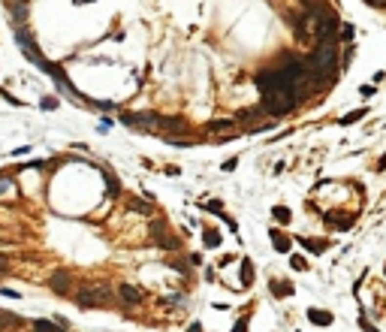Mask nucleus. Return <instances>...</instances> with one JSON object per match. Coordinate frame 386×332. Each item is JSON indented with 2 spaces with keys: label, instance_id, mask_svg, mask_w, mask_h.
<instances>
[{
  "label": "nucleus",
  "instance_id": "nucleus-1",
  "mask_svg": "<svg viewBox=\"0 0 386 332\" xmlns=\"http://www.w3.org/2000/svg\"><path fill=\"white\" fill-rule=\"evenodd\" d=\"M338 58H341L338 43H317L305 55V64H308V69H314V66H341Z\"/></svg>",
  "mask_w": 386,
  "mask_h": 332
},
{
  "label": "nucleus",
  "instance_id": "nucleus-2",
  "mask_svg": "<svg viewBox=\"0 0 386 332\" xmlns=\"http://www.w3.org/2000/svg\"><path fill=\"white\" fill-rule=\"evenodd\" d=\"M15 43H19L21 45V51H24V58L30 61V64H37L40 69H45L51 61L43 55V51H40V45L37 43H33V37H30V30H27V24H15Z\"/></svg>",
  "mask_w": 386,
  "mask_h": 332
},
{
  "label": "nucleus",
  "instance_id": "nucleus-3",
  "mask_svg": "<svg viewBox=\"0 0 386 332\" xmlns=\"http://www.w3.org/2000/svg\"><path fill=\"white\" fill-rule=\"evenodd\" d=\"M115 299V293L106 284H91V287H82L79 290V305L82 308H97V305H106Z\"/></svg>",
  "mask_w": 386,
  "mask_h": 332
},
{
  "label": "nucleus",
  "instance_id": "nucleus-4",
  "mask_svg": "<svg viewBox=\"0 0 386 332\" xmlns=\"http://www.w3.org/2000/svg\"><path fill=\"white\" fill-rule=\"evenodd\" d=\"M163 115L157 112H124L121 115V124H127L130 130H160Z\"/></svg>",
  "mask_w": 386,
  "mask_h": 332
},
{
  "label": "nucleus",
  "instance_id": "nucleus-5",
  "mask_svg": "<svg viewBox=\"0 0 386 332\" xmlns=\"http://www.w3.org/2000/svg\"><path fill=\"white\" fill-rule=\"evenodd\" d=\"M48 287L55 290L58 296H69V293H73V275H69L66 269H58L55 275L48 278Z\"/></svg>",
  "mask_w": 386,
  "mask_h": 332
},
{
  "label": "nucleus",
  "instance_id": "nucleus-6",
  "mask_svg": "<svg viewBox=\"0 0 386 332\" xmlns=\"http://www.w3.org/2000/svg\"><path fill=\"white\" fill-rule=\"evenodd\" d=\"M6 9H9L12 24H27V15H30V3H27V0H12V3H6Z\"/></svg>",
  "mask_w": 386,
  "mask_h": 332
},
{
  "label": "nucleus",
  "instance_id": "nucleus-7",
  "mask_svg": "<svg viewBox=\"0 0 386 332\" xmlns=\"http://www.w3.org/2000/svg\"><path fill=\"white\" fill-rule=\"evenodd\" d=\"M269 239H272V248H275L278 254H290L293 242H290V236H287V233H280L278 226H272V230H269Z\"/></svg>",
  "mask_w": 386,
  "mask_h": 332
},
{
  "label": "nucleus",
  "instance_id": "nucleus-8",
  "mask_svg": "<svg viewBox=\"0 0 386 332\" xmlns=\"http://www.w3.org/2000/svg\"><path fill=\"white\" fill-rule=\"evenodd\" d=\"M238 121L236 118H220V121H212V124H208V130H212V133H226L223 139H230V136H236L238 133Z\"/></svg>",
  "mask_w": 386,
  "mask_h": 332
},
{
  "label": "nucleus",
  "instance_id": "nucleus-9",
  "mask_svg": "<svg viewBox=\"0 0 386 332\" xmlns=\"http://www.w3.org/2000/svg\"><path fill=\"white\" fill-rule=\"evenodd\" d=\"M118 299L127 302V305H139V302H142V290L133 287V284H124V287L118 290Z\"/></svg>",
  "mask_w": 386,
  "mask_h": 332
},
{
  "label": "nucleus",
  "instance_id": "nucleus-10",
  "mask_svg": "<svg viewBox=\"0 0 386 332\" xmlns=\"http://www.w3.org/2000/svg\"><path fill=\"white\" fill-rule=\"evenodd\" d=\"M308 320L314 326H332V314L323 311V308H308Z\"/></svg>",
  "mask_w": 386,
  "mask_h": 332
},
{
  "label": "nucleus",
  "instance_id": "nucleus-11",
  "mask_svg": "<svg viewBox=\"0 0 386 332\" xmlns=\"http://www.w3.org/2000/svg\"><path fill=\"white\" fill-rule=\"evenodd\" d=\"M299 244L308 251V254H323L329 248V242L326 239H299Z\"/></svg>",
  "mask_w": 386,
  "mask_h": 332
},
{
  "label": "nucleus",
  "instance_id": "nucleus-12",
  "mask_svg": "<svg viewBox=\"0 0 386 332\" xmlns=\"http://www.w3.org/2000/svg\"><path fill=\"white\" fill-rule=\"evenodd\" d=\"M160 130H166V133H187V124H184V121L181 118H163L160 121Z\"/></svg>",
  "mask_w": 386,
  "mask_h": 332
},
{
  "label": "nucleus",
  "instance_id": "nucleus-13",
  "mask_svg": "<svg viewBox=\"0 0 386 332\" xmlns=\"http://www.w3.org/2000/svg\"><path fill=\"white\" fill-rule=\"evenodd\" d=\"M353 37H356V27H353V22H341V30H338V43L350 45V43H353Z\"/></svg>",
  "mask_w": 386,
  "mask_h": 332
},
{
  "label": "nucleus",
  "instance_id": "nucleus-14",
  "mask_svg": "<svg viewBox=\"0 0 386 332\" xmlns=\"http://www.w3.org/2000/svg\"><path fill=\"white\" fill-rule=\"evenodd\" d=\"M272 293L278 299H287V296H293V284L290 281H272Z\"/></svg>",
  "mask_w": 386,
  "mask_h": 332
},
{
  "label": "nucleus",
  "instance_id": "nucleus-15",
  "mask_svg": "<svg viewBox=\"0 0 386 332\" xmlns=\"http://www.w3.org/2000/svg\"><path fill=\"white\" fill-rule=\"evenodd\" d=\"M362 118H368V109H353V112H347L338 124H344V127H350V124H356V121H362Z\"/></svg>",
  "mask_w": 386,
  "mask_h": 332
},
{
  "label": "nucleus",
  "instance_id": "nucleus-16",
  "mask_svg": "<svg viewBox=\"0 0 386 332\" xmlns=\"http://www.w3.org/2000/svg\"><path fill=\"white\" fill-rule=\"evenodd\" d=\"M202 242H205V248H220V233L214 230V226H208V230L202 233Z\"/></svg>",
  "mask_w": 386,
  "mask_h": 332
},
{
  "label": "nucleus",
  "instance_id": "nucleus-17",
  "mask_svg": "<svg viewBox=\"0 0 386 332\" xmlns=\"http://www.w3.org/2000/svg\"><path fill=\"white\" fill-rule=\"evenodd\" d=\"M272 218H275L278 223H290V221H293V212H290L287 205H275V208H272Z\"/></svg>",
  "mask_w": 386,
  "mask_h": 332
},
{
  "label": "nucleus",
  "instance_id": "nucleus-18",
  "mask_svg": "<svg viewBox=\"0 0 386 332\" xmlns=\"http://www.w3.org/2000/svg\"><path fill=\"white\" fill-rule=\"evenodd\" d=\"M326 221L335 226V230H341V233H344V230H353V218H335V215H329Z\"/></svg>",
  "mask_w": 386,
  "mask_h": 332
},
{
  "label": "nucleus",
  "instance_id": "nucleus-19",
  "mask_svg": "<svg viewBox=\"0 0 386 332\" xmlns=\"http://www.w3.org/2000/svg\"><path fill=\"white\" fill-rule=\"evenodd\" d=\"M33 332H66V329L58 326V323H51V320H37L33 323Z\"/></svg>",
  "mask_w": 386,
  "mask_h": 332
},
{
  "label": "nucleus",
  "instance_id": "nucleus-20",
  "mask_svg": "<svg viewBox=\"0 0 386 332\" xmlns=\"http://www.w3.org/2000/svg\"><path fill=\"white\" fill-rule=\"evenodd\" d=\"M251 281H254V263L251 260H241V284L248 287Z\"/></svg>",
  "mask_w": 386,
  "mask_h": 332
},
{
  "label": "nucleus",
  "instance_id": "nucleus-21",
  "mask_svg": "<svg viewBox=\"0 0 386 332\" xmlns=\"http://www.w3.org/2000/svg\"><path fill=\"white\" fill-rule=\"evenodd\" d=\"M106 187H109L112 197H121V181H118L115 172H106Z\"/></svg>",
  "mask_w": 386,
  "mask_h": 332
},
{
  "label": "nucleus",
  "instance_id": "nucleus-22",
  "mask_svg": "<svg viewBox=\"0 0 386 332\" xmlns=\"http://www.w3.org/2000/svg\"><path fill=\"white\" fill-rule=\"evenodd\" d=\"M9 194H15V181H12V176H0V197H9Z\"/></svg>",
  "mask_w": 386,
  "mask_h": 332
},
{
  "label": "nucleus",
  "instance_id": "nucleus-23",
  "mask_svg": "<svg viewBox=\"0 0 386 332\" xmlns=\"http://www.w3.org/2000/svg\"><path fill=\"white\" fill-rule=\"evenodd\" d=\"M290 263H293V269H299V272H305V269H308V260H305V257H299V254H293V257H290Z\"/></svg>",
  "mask_w": 386,
  "mask_h": 332
},
{
  "label": "nucleus",
  "instance_id": "nucleus-24",
  "mask_svg": "<svg viewBox=\"0 0 386 332\" xmlns=\"http://www.w3.org/2000/svg\"><path fill=\"white\" fill-rule=\"evenodd\" d=\"M205 212L220 215V212H223V202H220V199H208V202H205Z\"/></svg>",
  "mask_w": 386,
  "mask_h": 332
},
{
  "label": "nucleus",
  "instance_id": "nucleus-25",
  "mask_svg": "<svg viewBox=\"0 0 386 332\" xmlns=\"http://www.w3.org/2000/svg\"><path fill=\"white\" fill-rule=\"evenodd\" d=\"M40 109H45V112H55V109H58V100H55V97H45V100L40 103Z\"/></svg>",
  "mask_w": 386,
  "mask_h": 332
},
{
  "label": "nucleus",
  "instance_id": "nucleus-26",
  "mask_svg": "<svg viewBox=\"0 0 386 332\" xmlns=\"http://www.w3.org/2000/svg\"><path fill=\"white\" fill-rule=\"evenodd\" d=\"M359 326H362V332H380L374 323H368V317H359Z\"/></svg>",
  "mask_w": 386,
  "mask_h": 332
},
{
  "label": "nucleus",
  "instance_id": "nucleus-27",
  "mask_svg": "<svg viewBox=\"0 0 386 332\" xmlns=\"http://www.w3.org/2000/svg\"><path fill=\"white\" fill-rule=\"evenodd\" d=\"M233 332H248V317H238L236 326H233Z\"/></svg>",
  "mask_w": 386,
  "mask_h": 332
},
{
  "label": "nucleus",
  "instance_id": "nucleus-28",
  "mask_svg": "<svg viewBox=\"0 0 386 332\" xmlns=\"http://www.w3.org/2000/svg\"><path fill=\"white\" fill-rule=\"evenodd\" d=\"M236 166H238V160H236V157H230V160H226V163H223V172H233Z\"/></svg>",
  "mask_w": 386,
  "mask_h": 332
},
{
  "label": "nucleus",
  "instance_id": "nucleus-29",
  "mask_svg": "<svg viewBox=\"0 0 386 332\" xmlns=\"http://www.w3.org/2000/svg\"><path fill=\"white\" fill-rule=\"evenodd\" d=\"M359 94H362V97H371V94H374V85H362Z\"/></svg>",
  "mask_w": 386,
  "mask_h": 332
},
{
  "label": "nucleus",
  "instance_id": "nucleus-30",
  "mask_svg": "<svg viewBox=\"0 0 386 332\" xmlns=\"http://www.w3.org/2000/svg\"><path fill=\"white\" fill-rule=\"evenodd\" d=\"M368 6H377V9H386V0H365Z\"/></svg>",
  "mask_w": 386,
  "mask_h": 332
},
{
  "label": "nucleus",
  "instance_id": "nucleus-31",
  "mask_svg": "<svg viewBox=\"0 0 386 332\" xmlns=\"http://www.w3.org/2000/svg\"><path fill=\"white\" fill-rule=\"evenodd\" d=\"M6 266H9V260H6L3 254H0V272H6Z\"/></svg>",
  "mask_w": 386,
  "mask_h": 332
},
{
  "label": "nucleus",
  "instance_id": "nucleus-32",
  "mask_svg": "<svg viewBox=\"0 0 386 332\" xmlns=\"http://www.w3.org/2000/svg\"><path fill=\"white\" fill-rule=\"evenodd\" d=\"M187 332H202V326H199V323H190V326H187Z\"/></svg>",
  "mask_w": 386,
  "mask_h": 332
},
{
  "label": "nucleus",
  "instance_id": "nucleus-33",
  "mask_svg": "<svg viewBox=\"0 0 386 332\" xmlns=\"http://www.w3.org/2000/svg\"><path fill=\"white\" fill-rule=\"evenodd\" d=\"M383 169H386V154L380 157V163H377V172H383Z\"/></svg>",
  "mask_w": 386,
  "mask_h": 332
},
{
  "label": "nucleus",
  "instance_id": "nucleus-34",
  "mask_svg": "<svg viewBox=\"0 0 386 332\" xmlns=\"http://www.w3.org/2000/svg\"><path fill=\"white\" fill-rule=\"evenodd\" d=\"M299 3H302V6H308V3H311V0H299Z\"/></svg>",
  "mask_w": 386,
  "mask_h": 332
},
{
  "label": "nucleus",
  "instance_id": "nucleus-35",
  "mask_svg": "<svg viewBox=\"0 0 386 332\" xmlns=\"http://www.w3.org/2000/svg\"><path fill=\"white\" fill-rule=\"evenodd\" d=\"M85 3H94V0H85Z\"/></svg>",
  "mask_w": 386,
  "mask_h": 332
},
{
  "label": "nucleus",
  "instance_id": "nucleus-36",
  "mask_svg": "<svg viewBox=\"0 0 386 332\" xmlns=\"http://www.w3.org/2000/svg\"><path fill=\"white\" fill-rule=\"evenodd\" d=\"M3 3H12V0H3Z\"/></svg>",
  "mask_w": 386,
  "mask_h": 332
},
{
  "label": "nucleus",
  "instance_id": "nucleus-37",
  "mask_svg": "<svg viewBox=\"0 0 386 332\" xmlns=\"http://www.w3.org/2000/svg\"><path fill=\"white\" fill-rule=\"evenodd\" d=\"M383 272H386V266H383Z\"/></svg>",
  "mask_w": 386,
  "mask_h": 332
}]
</instances>
